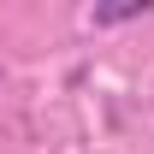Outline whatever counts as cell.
<instances>
[{
    "mask_svg": "<svg viewBox=\"0 0 154 154\" xmlns=\"http://www.w3.org/2000/svg\"><path fill=\"white\" fill-rule=\"evenodd\" d=\"M148 12H154V0H119V6H89V24L95 30H113V24H136Z\"/></svg>",
    "mask_w": 154,
    "mask_h": 154,
    "instance_id": "1",
    "label": "cell"
}]
</instances>
